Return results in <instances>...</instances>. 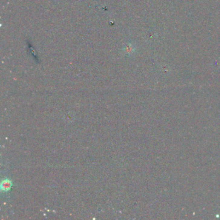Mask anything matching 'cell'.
Returning <instances> with one entry per match:
<instances>
[{"label":"cell","instance_id":"obj_1","mask_svg":"<svg viewBox=\"0 0 220 220\" xmlns=\"http://www.w3.org/2000/svg\"><path fill=\"white\" fill-rule=\"evenodd\" d=\"M2 189L5 190H8L11 187V182H9L8 180H5L3 182L2 184Z\"/></svg>","mask_w":220,"mask_h":220}]
</instances>
